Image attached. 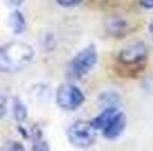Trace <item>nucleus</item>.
Returning a JSON list of instances; mask_svg holds the SVG:
<instances>
[{
	"label": "nucleus",
	"instance_id": "13",
	"mask_svg": "<svg viewBox=\"0 0 153 151\" xmlns=\"http://www.w3.org/2000/svg\"><path fill=\"white\" fill-rule=\"evenodd\" d=\"M59 5H63V7H73L76 4H80L82 0H56Z\"/></svg>",
	"mask_w": 153,
	"mask_h": 151
},
{
	"label": "nucleus",
	"instance_id": "1",
	"mask_svg": "<svg viewBox=\"0 0 153 151\" xmlns=\"http://www.w3.org/2000/svg\"><path fill=\"white\" fill-rule=\"evenodd\" d=\"M35 50L31 45L25 42H10L7 45L2 47L0 52V66L2 71H19L26 68L33 61Z\"/></svg>",
	"mask_w": 153,
	"mask_h": 151
},
{
	"label": "nucleus",
	"instance_id": "2",
	"mask_svg": "<svg viewBox=\"0 0 153 151\" xmlns=\"http://www.w3.org/2000/svg\"><path fill=\"white\" fill-rule=\"evenodd\" d=\"M146 45L143 42H132V44H127L117 57V64L118 68H124V70H136L137 73L143 71L144 66V59H146Z\"/></svg>",
	"mask_w": 153,
	"mask_h": 151
},
{
	"label": "nucleus",
	"instance_id": "10",
	"mask_svg": "<svg viewBox=\"0 0 153 151\" xmlns=\"http://www.w3.org/2000/svg\"><path fill=\"white\" fill-rule=\"evenodd\" d=\"M31 141H33V151H49V144L42 135V130H38V127L33 129V135H31Z\"/></svg>",
	"mask_w": 153,
	"mask_h": 151
},
{
	"label": "nucleus",
	"instance_id": "12",
	"mask_svg": "<svg viewBox=\"0 0 153 151\" xmlns=\"http://www.w3.org/2000/svg\"><path fill=\"white\" fill-rule=\"evenodd\" d=\"M4 151H25V148L18 141H7L5 146H4Z\"/></svg>",
	"mask_w": 153,
	"mask_h": 151
},
{
	"label": "nucleus",
	"instance_id": "16",
	"mask_svg": "<svg viewBox=\"0 0 153 151\" xmlns=\"http://www.w3.org/2000/svg\"><path fill=\"white\" fill-rule=\"evenodd\" d=\"M150 35H152V38H153V21L150 23Z\"/></svg>",
	"mask_w": 153,
	"mask_h": 151
},
{
	"label": "nucleus",
	"instance_id": "3",
	"mask_svg": "<svg viewBox=\"0 0 153 151\" xmlns=\"http://www.w3.org/2000/svg\"><path fill=\"white\" fill-rule=\"evenodd\" d=\"M96 63H97V50H96L94 45H89V47L82 49V50L70 61L68 70H70L71 76L82 78V76H85L87 73L94 68Z\"/></svg>",
	"mask_w": 153,
	"mask_h": 151
},
{
	"label": "nucleus",
	"instance_id": "11",
	"mask_svg": "<svg viewBox=\"0 0 153 151\" xmlns=\"http://www.w3.org/2000/svg\"><path fill=\"white\" fill-rule=\"evenodd\" d=\"M12 115H14V118L19 123L25 122L28 118V110H26V106L21 103L19 99H14V103H12Z\"/></svg>",
	"mask_w": 153,
	"mask_h": 151
},
{
	"label": "nucleus",
	"instance_id": "8",
	"mask_svg": "<svg viewBox=\"0 0 153 151\" xmlns=\"http://www.w3.org/2000/svg\"><path fill=\"white\" fill-rule=\"evenodd\" d=\"M106 30H108V33H111L115 37H122V35L129 33L127 21L124 18H110L106 21Z\"/></svg>",
	"mask_w": 153,
	"mask_h": 151
},
{
	"label": "nucleus",
	"instance_id": "15",
	"mask_svg": "<svg viewBox=\"0 0 153 151\" xmlns=\"http://www.w3.org/2000/svg\"><path fill=\"white\" fill-rule=\"evenodd\" d=\"M23 2H25V0H9V4H10V5H16V7H18V5H21Z\"/></svg>",
	"mask_w": 153,
	"mask_h": 151
},
{
	"label": "nucleus",
	"instance_id": "4",
	"mask_svg": "<svg viewBox=\"0 0 153 151\" xmlns=\"http://www.w3.org/2000/svg\"><path fill=\"white\" fill-rule=\"evenodd\" d=\"M85 101L84 92L73 84H63L57 87L56 90V103L61 110L65 111H73L76 108H80L82 103Z\"/></svg>",
	"mask_w": 153,
	"mask_h": 151
},
{
	"label": "nucleus",
	"instance_id": "5",
	"mask_svg": "<svg viewBox=\"0 0 153 151\" xmlns=\"http://www.w3.org/2000/svg\"><path fill=\"white\" fill-rule=\"evenodd\" d=\"M97 137V130L91 125V122H75L68 129V139L76 148L92 146Z\"/></svg>",
	"mask_w": 153,
	"mask_h": 151
},
{
	"label": "nucleus",
	"instance_id": "7",
	"mask_svg": "<svg viewBox=\"0 0 153 151\" xmlns=\"http://www.w3.org/2000/svg\"><path fill=\"white\" fill-rule=\"evenodd\" d=\"M117 113H118V110H117L115 106H110V108L103 110V111L97 115L96 118H92V120H91V125L94 127L96 130H103L106 125H108V122H110Z\"/></svg>",
	"mask_w": 153,
	"mask_h": 151
},
{
	"label": "nucleus",
	"instance_id": "6",
	"mask_svg": "<svg viewBox=\"0 0 153 151\" xmlns=\"http://www.w3.org/2000/svg\"><path fill=\"white\" fill-rule=\"evenodd\" d=\"M125 115L124 113H118L115 115L113 118L108 122V125H106L105 129H103V134H105V137L106 139H117L120 134L124 132V129H125Z\"/></svg>",
	"mask_w": 153,
	"mask_h": 151
},
{
	"label": "nucleus",
	"instance_id": "9",
	"mask_svg": "<svg viewBox=\"0 0 153 151\" xmlns=\"http://www.w3.org/2000/svg\"><path fill=\"white\" fill-rule=\"evenodd\" d=\"M9 24H10L12 33L21 35V33L26 30V19H25V16H23V12L14 10V12L10 14V18H9Z\"/></svg>",
	"mask_w": 153,
	"mask_h": 151
},
{
	"label": "nucleus",
	"instance_id": "14",
	"mask_svg": "<svg viewBox=\"0 0 153 151\" xmlns=\"http://www.w3.org/2000/svg\"><path fill=\"white\" fill-rule=\"evenodd\" d=\"M139 5L144 9H153V0H139Z\"/></svg>",
	"mask_w": 153,
	"mask_h": 151
}]
</instances>
